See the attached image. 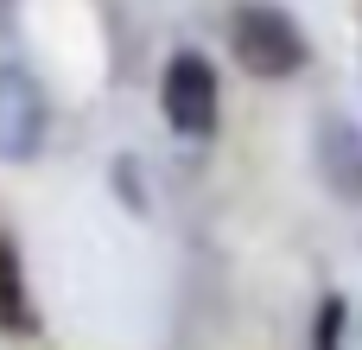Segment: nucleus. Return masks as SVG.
<instances>
[{
	"label": "nucleus",
	"mask_w": 362,
	"mask_h": 350,
	"mask_svg": "<svg viewBox=\"0 0 362 350\" xmlns=\"http://www.w3.org/2000/svg\"><path fill=\"white\" fill-rule=\"evenodd\" d=\"M13 13H19V0H0V26H6V19H13Z\"/></svg>",
	"instance_id": "423d86ee"
},
{
	"label": "nucleus",
	"mask_w": 362,
	"mask_h": 350,
	"mask_svg": "<svg viewBox=\"0 0 362 350\" xmlns=\"http://www.w3.org/2000/svg\"><path fill=\"white\" fill-rule=\"evenodd\" d=\"M51 134V96L25 64H0V166H32Z\"/></svg>",
	"instance_id": "7ed1b4c3"
},
{
	"label": "nucleus",
	"mask_w": 362,
	"mask_h": 350,
	"mask_svg": "<svg viewBox=\"0 0 362 350\" xmlns=\"http://www.w3.org/2000/svg\"><path fill=\"white\" fill-rule=\"evenodd\" d=\"M0 332L6 338L38 332V300H32V281H25V261H19L13 236H0Z\"/></svg>",
	"instance_id": "39448f33"
},
{
	"label": "nucleus",
	"mask_w": 362,
	"mask_h": 350,
	"mask_svg": "<svg viewBox=\"0 0 362 350\" xmlns=\"http://www.w3.org/2000/svg\"><path fill=\"white\" fill-rule=\"evenodd\" d=\"M159 108H165V121H172L185 140L216 134V115H223L216 64H210L204 51H172V64H165V77H159Z\"/></svg>",
	"instance_id": "f03ea898"
},
{
	"label": "nucleus",
	"mask_w": 362,
	"mask_h": 350,
	"mask_svg": "<svg viewBox=\"0 0 362 350\" xmlns=\"http://www.w3.org/2000/svg\"><path fill=\"white\" fill-rule=\"evenodd\" d=\"M312 159H318V179L337 204H362V121L325 115L318 140H312Z\"/></svg>",
	"instance_id": "20e7f679"
},
{
	"label": "nucleus",
	"mask_w": 362,
	"mask_h": 350,
	"mask_svg": "<svg viewBox=\"0 0 362 350\" xmlns=\"http://www.w3.org/2000/svg\"><path fill=\"white\" fill-rule=\"evenodd\" d=\"M229 51H235V64H242L248 77H261V83H286V77H299V70L312 64L305 26H299L286 6H274V0H242V6L229 13Z\"/></svg>",
	"instance_id": "f257e3e1"
}]
</instances>
